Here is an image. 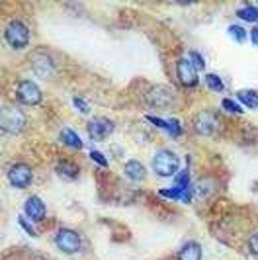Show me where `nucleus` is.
<instances>
[{
    "mask_svg": "<svg viewBox=\"0 0 258 260\" xmlns=\"http://www.w3.org/2000/svg\"><path fill=\"white\" fill-rule=\"evenodd\" d=\"M180 169V158L174 151L170 149H160L156 151L155 158H153V170H155L158 176L168 178V176H174Z\"/></svg>",
    "mask_w": 258,
    "mask_h": 260,
    "instance_id": "f257e3e1",
    "label": "nucleus"
},
{
    "mask_svg": "<svg viewBox=\"0 0 258 260\" xmlns=\"http://www.w3.org/2000/svg\"><path fill=\"white\" fill-rule=\"evenodd\" d=\"M147 102L153 108L167 110V108H172L176 102V92L168 84H155L151 90L147 92Z\"/></svg>",
    "mask_w": 258,
    "mask_h": 260,
    "instance_id": "f03ea898",
    "label": "nucleus"
},
{
    "mask_svg": "<svg viewBox=\"0 0 258 260\" xmlns=\"http://www.w3.org/2000/svg\"><path fill=\"white\" fill-rule=\"evenodd\" d=\"M4 36H6V41H8L10 47H14V49H24V47H27V43H29V27L24 22H20V20H12L6 26Z\"/></svg>",
    "mask_w": 258,
    "mask_h": 260,
    "instance_id": "7ed1b4c3",
    "label": "nucleus"
},
{
    "mask_svg": "<svg viewBox=\"0 0 258 260\" xmlns=\"http://www.w3.org/2000/svg\"><path fill=\"white\" fill-rule=\"evenodd\" d=\"M27 117L22 110L14 106H4L2 108V129L6 133H18L26 127Z\"/></svg>",
    "mask_w": 258,
    "mask_h": 260,
    "instance_id": "20e7f679",
    "label": "nucleus"
},
{
    "mask_svg": "<svg viewBox=\"0 0 258 260\" xmlns=\"http://www.w3.org/2000/svg\"><path fill=\"white\" fill-rule=\"evenodd\" d=\"M16 98L26 106H38L43 98V94L34 80H20L16 86Z\"/></svg>",
    "mask_w": 258,
    "mask_h": 260,
    "instance_id": "39448f33",
    "label": "nucleus"
},
{
    "mask_svg": "<svg viewBox=\"0 0 258 260\" xmlns=\"http://www.w3.org/2000/svg\"><path fill=\"white\" fill-rule=\"evenodd\" d=\"M55 245L59 247V250H63L64 254H75L80 250V235L73 229H59L55 235Z\"/></svg>",
    "mask_w": 258,
    "mask_h": 260,
    "instance_id": "423d86ee",
    "label": "nucleus"
},
{
    "mask_svg": "<svg viewBox=\"0 0 258 260\" xmlns=\"http://www.w3.org/2000/svg\"><path fill=\"white\" fill-rule=\"evenodd\" d=\"M8 180L14 188H27L34 180V172L31 167H27L26 162H16L8 169Z\"/></svg>",
    "mask_w": 258,
    "mask_h": 260,
    "instance_id": "0eeeda50",
    "label": "nucleus"
},
{
    "mask_svg": "<svg viewBox=\"0 0 258 260\" xmlns=\"http://www.w3.org/2000/svg\"><path fill=\"white\" fill-rule=\"evenodd\" d=\"M114 131V121L108 117H94L88 121V135L92 141H104Z\"/></svg>",
    "mask_w": 258,
    "mask_h": 260,
    "instance_id": "6e6552de",
    "label": "nucleus"
},
{
    "mask_svg": "<svg viewBox=\"0 0 258 260\" xmlns=\"http://www.w3.org/2000/svg\"><path fill=\"white\" fill-rule=\"evenodd\" d=\"M194 125H196V131L202 135H213L219 129V117L213 112H202L194 117Z\"/></svg>",
    "mask_w": 258,
    "mask_h": 260,
    "instance_id": "1a4fd4ad",
    "label": "nucleus"
},
{
    "mask_svg": "<svg viewBox=\"0 0 258 260\" xmlns=\"http://www.w3.org/2000/svg\"><path fill=\"white\" fill-rule=\"evenodd\" d=\"M176 75H178V80L184 86H188V88H192V86L198 84V69L194 67L190 59H180L176 63Z\"/></svg>",
    "mask_w": 258,
    "mask_h": 260,
    "instance_id": "9d476101",
    "label": "nucleus"
},
{
    "mask_svg": "<svg viewBox=\"0 0 258 260\" xmlns=\"http://www.w3.org/2000/svg\"><path fill=\"white\" fill-rule=\"evenodd\" d=\"M24 211H26L27 217L31 221H41L45 217V206H43L41 198H38V196H29L27 198L26 204H24Z\"/></svg>",
    "mask_w": 258,
    "mask_h": 260,
    "instance_id": "9b49d317",
    "label": "nucleus"
},
{
    "mask_svg": "<svg viewBox=\"0 0 258 260\" xmlns=\"http://www.w3.org/2000/svg\"><path fill=\"white\" fill-rule=\"evenodd\" d=\"M178 260H202V245L196 241L184 243L178 250Z\"/></svg>",
    "mask_w": 258,
    "mask_h": 260,
    "instance_id": "f8f14e48",
    "label": "nucleus"
},
{
    "mask_svg": "<svg viewBox=\"0 0 258 260\" xmlns=\"http://www.w3.org/2000/svg\"><path fill=\"white\" fill-rule=\"evenodd\" d=\"M125 174H127L129 180H133V182H141V180H145V176H147V170H145V167H143L139 160H127L125 162Z\"/></svg>",
    "mask_w": 258,
    "mask_h": 260,
    "instance_id": "ddd939ff",
    "label": "nucleus"
},
{
    "mask_svg": "<svg viewBox=\"0 0 258 260\" xmlns=\"http://www.w3.org/2000/svg\"><path fill=\"white\" fill-rule=\"evenodd\" d=\"M34 71L39 77H49L53 73V63L43 53H38V55H34Z\"/></svg>",
    "mask_w": 258,
    "mask_h": 260,
    "instance_id": "4468645a",
    "label": "nucleus"
},
{
    "mask_svg": "<svg viewBox=\"0 0 258 260\" xmlns=\"http://www.w3.org/2000/svg\"><path fill=\"white\" fill-rule=\"evenodd\" d=\"M78 172H80V169H78L75 162H71V160H61L57 165V174L61 178H64V180H77Z\"/></svg>",
    "mask_w": 258,
    "mask_h": 260,
    "instance_id": "2eb2a0df",
    "label": "nucleus"
},
{
    "mask_svg": "<svg viewBox=\"0 0 258 260\" xmlns=\"http://www.w3.org/2000/svg\"><path fill=\"white\" fill-rule=\"evenodd\" d=\"M61 141H63L67 147H71V149H82V139L78 137V133H75V129H71V127H64L61 131Z\"/></svg>",
    "mask_w": 258,
    "mask_h": 260,
    "instance_id": "dca6fc26",
    "label": "nucleus"
},
{
    "mask_svg": "<svg viewBox=\"0 0 258 260\" xmlns=\"http://www.w3.org/2000/svg\"><path fill=\"white\" fill-rule=\"evenodd\" d=\"M237 98L250 110H256L258 108V92L256 90H239L237 92Z\"/></svg>",
    "mask_w": 258,
    "mask_h": 260,
    "instance_id": "f3484780",
    "label": "nucleus"
},
{
    "mask_svg": "<svg viewBox=\"0 0 258 260\" xmlns=\"http://www.w3.org/2000/svg\"><path fill=\"white\" fill-rule=\"evenodd\" d=\"M237 16L246 22H258V8L256 6H245L241 10H237Z\"/></svg>",
    "mask_w": 258,
    "mask_h": 260,
    "instance_id": "a211bd4d",
    "label": "nucleus"
},
{
    "mask_svg": "<svg viewBox=\"0 0 258 260\" xmlns=\"http://www.w3.org/2000/svg\"><path fill=\"white\" fill-rule=\"evenodd\" d=\"M229 36H231L237 43H245V41H246V29L243 26L233 24V26H229Z\"/></svg>",
    "mask_w": 258,
    "mask_h": 260,
    "instance_id": "6ab92c4d",
    "label": "nucleus"
},
{
    "mask_svg": "<svg viewBox=\"0 0 258 260\" xmlns=\"http://www.w3.org/2000/svg\"><path fill=\"white\" fill-rule=\"evenodd\" d=\"M206 82L207 86H209V90H215V92H221L223 90V82H221V78L217 77V75H207L206 77Z\"/></svg>",
    "mask_w": 258,
    "mask_h": 260,
    "instance_id": "aec40b11",
    "label": "nucleus"
},
{
    "mask_svg": "<svg viewBox=\"0 0 258 260\" xmlns=\"http://www.w3.org/2000/svg\"><path fill=\"white\" fill-rule=\"evenodd\" d=\"M188 182H190V174H188V170H184V172H180V174L176 176V186H174V188H178V190H188Z\"/></svg>",
    "mask_w": 258,
    "mask_h": 260,
    "instance_id": "412c9836",
    "label": "nucleus"
},
{
    "mask_svg": "<svg viewBox=\"0 0 258 260\" xmlns=\"http://www.w3.org/2000/svg\"><path fill=\"white\" fill-rule=\"evenodd\" d=\"M73 104L77 106L78 112H82V114H88V112H90V104H88L82 96H75V98H73Z\"/></svg>",
    "mask_w": 258,
    "mask_h": 260,
    "instance_id": "4be33fe9",
    "label": "nucleus"
},
{
    "mask_svg": "<svg viewBox=\"0 0 258 260\" xmlns=\"http://www.w3.org/2000/svg\"><path fill=\"white\" fill-rule=\"evenodd\" d=\"M221 106H223L227 112H233V114H241V112H243L241 106L237 104V102H233V100H229V98H225V100L221 102Z\"/></svg>",
    "mask_w": 258,
    "mask_h": 260,
    "instance_id": "5701e85b",
    "label": "nucleus"
},
{
    "mask_svg": "<svg viewBox=\"0 0 258 260\" xmlns=\"http://www.w3.org/2000/svg\"><path fill=\"white\" fill-rule=\"evenodd\" d=\"M167 131L172 135V137H178V135H180V131H182L178 119H168V129Z\"/></svg>",
    "mask_w": 258,
    "mask_h": 260,
    "instance_id": "b1692460",
    "label": "nucleus"
},
{
    "mask_svg": "<svg viewBox=\"0 0 258 260\" xmlns=\"http://www.w3.org/2000/svg\"><path fill=\"white\" fill-rule=\"evenodd\" d=\"M190 59L194 61V67H196V69H200V71L206 67V63H204V57H202V55H198L196 51H190Z\"/></svg>",
    "mask_w": 258,
    "mask_h": 260,
    "instance_id": "393cba45",
    "label": "nucleus"
},
{
    "mask_svg": "<svg viewBox=\"0 0 258 260\" xmlns=\"http://www.w3.org/2000/svg\"><path fill=\"white\" fill-rule=\"evenodd\" d=\"M90 158L92 160H96L100 167H108V160H106V156L102 153H98V151H90Z\"/></svg>",
    "mask_w": 258,
    "mask_h": 260,
    "instance_id": "a878e982",
    "label": "nucleus"
},
{
    "mask_svg": "<svg viewBox=\"0 0 258 260\" xmlns=\"http://www.w3.org/2000/svg\"><path fill=\"white\" fill-rule=\"evenodd\" d=\"M248 247H250V252H252L254 256H258V233L250 237V241H248Z\"/></svg>",
    "mask_w": 258,
    "mask_h": 260,
    "instance_id": "bb28decb",
    "label": "nucleus"
},
{
    "mask_svg": "<svg viewBox=\"0 0 258 260\" xmlns=\"http://www.w3.org/2000/svg\"><path fill=\"white\" fill-rule=\"evenodd\" d=\"M147 119H149L151 123L158 125L160 129H168V121H165V119H158V117H153V116H147Z\"/></svg>",
    "mask_w": 258,
    "mask_h": 260,
    "instance_id": "cd10ccee",
    "label": "nucleus"
},
{
    "mask_svg": "<svg viewBox=\"0 0 258 260\" xmlns=\"http://www.w3.org/2000/svg\"><path fill=\"white\" fill-rule=\"evenodd\" d=\"M18 219H20V225H22V227H24V229H26V231L29 235H31V237H38L36 229H34V227H31V225H29V223H27L26 219H24V217H18Z\"/></svg>",
    "mask_w": 258,
    "mask_h": 260,
    "instance_id": "c85d7f7f",
    "label": "nucleus"
},
{
    "mask_svg": "<svg viewBox=\"0 0 258 260\" xmlns=\"http://www.w3.org/2000/svg\"><path fill=\"white\" fill-rule=\"evenodd\" d=\"M250 39H252V43H254V45L258 47V26L254 27L252 31H250Z\"/></svg>",
    "mask_w": 258,
    "mask_h": 260,
    "instance_id": "c756f323",
    "label": "nucleus"
}]
</instances>
